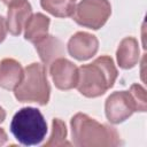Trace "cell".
Here are the masks:
<instances>
[{
	"label": "cell",
	"mask_w": 147,
	"mask_h": 147,
	"mask_svg": "<svg viewBox=\"0 0 147 147\" xmlns=\"http://www.w3.org/2000/svg\"><path fill=\"white\" fill-rule=\"evenodd\" d=\"M5 5H7V6H9V5H11V3H15V2H18V1H23V0H1Z\"/></svg>",
	"instance_id": "ffe728a7"
},
{
	"label": "cell",
	"mask_w": 147,
	"mask_h": 147,
	"mask_svg": "<svg viewBox=\"0 0 147 147\" xmlns=\"http://www.w3.org/2000/svg\"><path fill=\"white\" fill-rule=\"evenodd\" d=\"M49 75L55 87L61 91H68L77 85L78 68L65 57H60L49 65Z\"/></svg>",
	"instance_id": "52a82bcc"
},
{
	"label": "cell",
	"mask_w": 147,
	"mask_h": 147,
	"mask_svg": "<svg viewBox=\"0 0 147 147\" xmlns=\"http://www.w3.org/2000/svg\"><path fill=\"white\" fill-rule=\"evenodd\" d=\"M131 94L133 95L140 113H145L147 109V98H146V90L140 84H133L131 85L130 90Z\"/></svg>",
	"instance_id": "2e32d148"
},
{
	"label": "cell",
	"mask_w": 147,
	"mask_h": 147,
	"mask_svg": "<svg viewBox=\"0 0 147 147\" xmlns=\"http://www.w3.org/2000/svg\"><path fill=\"white\" fill-rule=\"evenodd\" d=\"M40 6L51 15L60 18L72 16L76 0H40Z\"/></svg>",
	"instance_id": "5bb4252c"
},
{
	"label": "cell",
	"mask_w": 147,
	"mask_h": 147,
	"mask_svg": "<svg viewBox=\"0 0 147 147\" xmlns=\"http://www.w3.org/2000/svg\"><path fill=\"white\" fill-rule=\"evenodd\" d=\"M111 15V5L108 0H82L75 7L72 20L80 26L99 30Z\"/></svg>",
	"instance_id": "5b68a950"
},
{
	"label": "cell",
	"mask_w": 147,
	"mask_h": 147,
	"mask_svg": "<svg viewBox=\"0 0 147 147\" xmlns=\"http://www.w3.org/2000/svg\"><path fill=\"white\" fill-rule=\"evenodd\" d=\"M136 111H139V107L130 91L113 92L105 103L106 117L113 124L123 123Z\"/></svg>",
	"instance_id": "8992f818"
},
{
	"label": "cell",
	"mask_w": 147,
	"mask_h": 147,
	"mask_svg": "<svg viewBox=\"0 0 147 147\" xmlns=\"http://www.w3.org/2000/svg\"><path fill=\"white\" fill-rule=\"evenodd\" d=\"M34 48L46 68H48L55 60L63 57L65 55L63 42L59 38L49 34H47L38 42H36Z\"/></svg>",
	"instance_id": "30bf717a"
},
{
	"label": "cell",
	"mask_w": 147,
	"mask_h": 147,
	"mask_svg": "<svg viewBox=\"0 0 147 147\" xmlns=\"http://www.w3.org/2000/svg\"><path fill=\"white\" fill-rule=\"evenodd\" d=\"M72 142L77 147H114L121 145L117 130L86 114L77 113L70 121Z\"/></svg>",
	"instance_id": "7a4b0ae2"
},
{
	"label": "cell",
	"mask_w": 147,
	"mask_h": 147,
	"mask_svg": "<svg viewBox=\"0 0 147 147\" xmlns=\"http://www.w3.org/2000/svg\"><path fill=\"white\" fill-rule=\"evenodd\" d=\"M70 56L78 61H86L93 57L99 49L98 38L88 32L78 31L72 34L67 44Z\"/></svg>",
	"instance_id": "ba28073f"
},
{
	"label": "cell",
	"mask_w": 147,
	"mask_h": 147,
	"mask_svg": "<svg viewBox=\"0 0 147 147\" xmlns=\"http://www.w3.org/2000/svg\"><path fill=\"white\" fill-rule=\"evenodd\" d=\"M24 69L15 59H3L0 62V87L14 91L23 77Z\"/></svg>",
	"instance_id": "7c38bea8"
},
{
	"label": "cell",
	"mask_w": 147,
	"mask_h": 147,
	"mask_svg": "<svg viewBox=\"0 0 147 147\" xmlns=\"http://www.w3.org/2000/svg\"><path fill=\"white\" fill-rule=\"evenodd\" d=\"M5 119H6V111H5V109L0 106V124H1Z\"/></svg>",
	"instance_id": "d6986e66"
},
{
	"label": "cell",
	"mask_w": 147,
	"mask_h": 147,
	"mask_svg": "<svg viewBox=\"0 0 147 147\" xmlns=\"http://www.w3.org/2000/svg\"><path fill=\"white\" fill-rule=\"evenodd\" d=\"M117 76L118 71L114 60L108 55H101L92 63L78 68L76 87L86 98H98L114 86Z\"/></svg>",
	"instance_id": "6da1fadb"
},
{
	"label": "cell",
	"mask_w": 147,
	"mask_h": 147,
	"mask_svg": "<svg viewBox=\"0 0 147 147\" xmlns=\"http://www.w3.org/2000/svg\"><path fill=\"white\" fill-rule=\"evenodd\" d=\"M14 95L20 102H34L40 106L47 105L51 95L47 68L36 62L24 68L23 77L15 87Z\"/></svg>",
	"instance_id": "3957f363"
},
{
	"label": "cell",
	"mask_w": 147,
	"mask_h": 147,
	"mask_svg": "<svg viewBox=\"0 0 147 147\" xmlns=\"http://www.w3.org/2000/svg\"><path fill=\"white\" fill-rule=\"evenodd\" d=\"M32 15V7L28 0L18 1L8 6L7 10V30L13 36H20L28 20Z\"/></svg>",
	"instance_id": "9c48e42d"
},
{
	"label": "cell",
	"mask_w": 147,
	"mask_h": 147,
	"mask_svg": "<svg viewBox=\"0 0 147 147\" xmlns=\"http://www.w3.org/2000/svg\"><path fill=\"white\" fill-rule=\"evenodd\" d=\"M10 132L21 145L36 146L45 139L47 123L39 109L24 107L13 116Z\"/></svg>",
	"instance_id": "277c9868"
},
{
	"label": "cell",
	"mask_w": 147,
	"mask_h": 147,
	"mask_svg": "<svg viewBox=\"0 0 147 147\" xmlns=\"http://www.w3.org/2000/svg\"><path fill=\"white\" fill-rule=\"evenodd\" d=\"M67 126L61 118H53L52 122V132L47 142L44 147H60V146H70L71 144L67 140Z\"/></svg>",
	"instance_id": "9a60e30c"
},
{
	"label": "cell",
	"mask_w": 147,
	"mask_h": 147,
	"mask_svg": "<svg viewBox=\"0 0 147 147\" xmlns=\"http://www.w3.org/2000/svg\"><path fill=\"white\" fill-rule=\"evenodd\" d=\"M7 140H8V137H7L6 131L2 127H0V146L5 145L7 142Z\"/></svg>",
	"instance_id": "ac0fdd59"
},
{
	"label": "cell",
	"mask_w": 147,
	"mask_h": 147,
	"mask_svg": "<svg viewBox=\"0 0 147 147\" xmlns=\"http://www.w3.org/2000/svg\"><path fill=\"white\" fill-rule=\"evenodd\" d=\"M7 23H6V18L3 16L0 15V44L6 39L7 36Z\"/></svg>",
	"instance_id": "e0dca14e"
},
{
	"label": "cell",
	"mask_w": 147,
	"mask_h": 147,
	"mask_svg": "<svg viewBox=\"0 0 147 147\" xmlns=\"http://www.w3.org/2000/svg\"><path fill=\"white\" fill-rule=\"evenodd\" d=\"M140 57V49L138 40L133 37H125L121 40L117 51H116V59L119 68L122 69H132L139 62Z\"/></svg>",
	"instance_id": "8fae6325"
},
{
	"label": "cell",
	"mask_w": 147,
	"mask_h": 147,
	"mask_svg": "<svg viewBox=\"0 0 147 147\" xmlns=\"http://www.w3.org/2000/svg\"><path fill=\"white\" fill-rule=\"evenodd\" d=\"M51 20L41 13H36L30 16L24 26V39L36 44L48 34Z\"/></svg>",
	"instance_id": "4fadbf2b"
}]
</instances>
